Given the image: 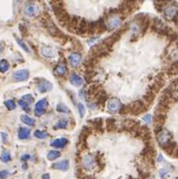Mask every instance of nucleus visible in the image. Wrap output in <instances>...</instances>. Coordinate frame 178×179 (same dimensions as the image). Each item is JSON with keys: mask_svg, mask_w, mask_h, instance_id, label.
<instances>
[{"mask_svg": "<svg viewBox=\"0 0 178 179\" xmlns=\"http://www.w3.org/2000/svg\"><path fill=\"white\" fill-rule=\"evenodd\" d=\"M121 23H122V15L120 14H114L111 15L106 21V27L107 30H113L118 28Z\"/></svg>", "mask_w": 178, "mask_h": 179, "instance_id": "7ed1b4c3", "label": "nucleus"}, {"mask_svg": "<svg viewBox=\"0 0 178 179\" xmlns=\"http://www.w3.org/2000/svg\"><path fill=\"white\" fill-rule=\"evenodd\" d=\"M42 179H50V174H43L42 175Z\"/></svg>", "mask_w": 178, "mask_h": 179, "instance_id": "4c0bfd02", "label": "nucleus"}, {"mask_svg": "<svg viewBox=\"0 0 178 179\" xmlns=\"http://www.w3.org/2000/svg\"><path fill=\"white\" fill-rule=\"evenodd\" d=\"M68 125V121L67 119H60L55 125V129H67Z\"/></svg>", "mask_w": 178, "mask_h": 179, "instance_id": "5701e85b", "label": "nucleus"}, {"mask_svg": "<svg viewBox=\"0 0 178 179\" xmlns=\"http://www.w3.org/2000/svg\"><path fill=\"white\" fill-rule=\"evenodd\" d=\"M13 79L16 82H23V81H26L29 76V72L26 70H19L17 72H15L13 74Z\"/></svg>", "mask_w": 178, "mask_h": 179, "instance_id": "9d476101", "label": "nucleus"}, {"mask_svg": "<svg viewBox=\"0 0 178 179\" xmlns=\"http://www.w3.org/2000/svg\"><path fill=\"white\" fill-rule=\"evenodd\" d=\"M56 111L59 112V113H71L70 109H68L67 106H64L63 104L58 105V107H56Z\"/></svg>", "mask_w": 178, "mask_h": 179, "instance_id": "a878e982", "label": "nucleus"}, {"mask_svg": "<svg viewBox=\"0 0 178 179\" xmlns=\"http://www.w3.org/2000/svg\"><path fill=\"white\" fill-rule=\"evenodd\" d=\"M24 14L28 17H35L39 14V7L34 2L27 3L24 7Z\"/></svg>", "mask_w": 178, "mask_h": 179, "instance_id": "39448f33", "label": "nucleus"}, {"mask_svg": "<svg viewBox=\"0 0 178 179\" xmlns=\"http://www.w3.org/2000/svg\"><path fill=\"white\" fill-rule=\"evenodd\" d=\"M150 179H154V177H152V178H150Z\"/></svg>", "mask_w": 178, "mask_h": 179, "instance_id": "a18cd8bd", "label": "nucleus"}, {"mask_svg": "<svg viewBox=\"0 0 178 179\" xmlns=\"http://www.w3.org/2000/svg\"><path fill=\"white\" fill-rule=\"evenodd\" d=\"M177 46H178V38H177Z\"/></svg>", "mask_w": 178, "mask_h": 179, "instance_id": "c03bdc74", "label": "nucleus"}, {"mask_svg": "<svg viewBox=\"0 0 178 179\" xmlns=\"http://www.w3.org/2000/svg\"><path fill=\"white\" fill-rule=\"evenodd\" d=\"M167 173H168V171H167L166 169H162V170L160 171V176L162 177L163 179H165V175H166Z\"/></svg>", "mask_w": 178, "mask_h": 179, "instance_id": "c9c22d12", "label": "nucleus"}, {"mask_svg": "<svg viewBox=\"0 0 178 179\" xmlns=\"http://www.w3.org/2000/svg\"><path fill=\"white\" fill-rule=\"evenodd\" d=\"M167 74L169 76H174V75H178V60H176L175 63H173L169 68L167 70Z\"/></svg>", "mask_w": 178, "mask_h": 179, "instance_id": "aec40b11", "label": "nucleus"}, {"mask_svg": "<svg viewBox=\"0 0 178 179\" xmlns=\"http://www.w3.org/2000/svg\"><path fill=\"white\" fill-rule=\"evenodd\" d=\"M79 97L82 100H87V91L86 90H80L79 92Z\"/></svg>", "mask_w": 178, "mask_h": 179, "instance_id": "473e14b6", "label": "nucleus"}, {"mask_svg": "<svg viewBox=\"0 0 178 179\" xmlns=\"http://www.w3.org/2000/svg\"><path fill=\"white\" fill-rule=\"evenodd\" d=\"M4 104H5L6 108L9 110V111H12V110H14V109L16 108V105H15L13 100H8V101H6Z\"/></svg>", "mask_w": 178, "mask_h": 179, "instance_id": "cd10ccee", "label": "nucleus"}, {"mask_svg": "<svg viewBox=\"0 0 178 179\" xmlns=\"http://www.w3.org/2000/svg\"><path fill=\"white\" fill-rule=\"evenodd\" d=\"M29 158H30L29 155H24L21 157V160H27V159H29Z\"/></svg>", "mask_w": 178, "mask_h": 179, "instance_id": "58836bf2", "label": "nucleus"}, {"mask_svg": "<svg viewBox=\"0 0 178 179\" xmlns=\"http://www.w3.org/2000/svg\"><path fill=\"white\" fill-rule=\"evenodd\" d=\"M174 84H178V79L174 81Z\"/></svg>", "mask_w": 178, "mask_h": 179, "instance_id": "a19ab883", "label": "nucleus"}, {"mask_svg": "<svg viewBox=\"0 0 178 179\" xmlns=\"http://www.w3.org/2000/svg\"><path fill=\"white\" fill-rule=\"evenodd\" d=\"M30 136V130L27 128H19L18 130V138L20 140H25Z\"/></svg>", "mask_w": 178, "mask_h": 179, "instance_id": "dca6fc26", "label": "nucleus"}, {"mask_svg": "<svg viewBox=\"0 0 178 179\" xmlns=\"http://www.w3.org/2000/svg\"><path fill=\"white\" fill-rule=\"evenodd\" d=\"M18 104H19V106L20 107H22V109L23 110H25V111H29V108H28V104L26 103V102H24L23 100H19L18 101Z\"/></svg>", "mask_w": 178, "mask_h": 179, "instance_id": "7c9ffc66", "label": "nucleus"}, {"mask_svg": "<svg viewBox=\"0 0 178 179\" xmlns=\"http://www.w3.org/2000/svg\"><path fill=\"white\" fill-rule=\"evenodd\" d=\"M0 160L3 161V162H8L11 160V155L9 152H4L2 153L1 157H0Z\"/></svg>", "mask_w": 178, "mask_h": 179, "instance_id": "c85d7f7f", "label": "nucleus"}, {"mask_svg": "<svg viewBox=\"0 0 178 179\" xmlns=\"http://www.w3.org/2000/svg\"><path fill=\"white\" fill-rule=\"evenodd\" d=\"M21 122L22 123H24L25 125H27V126H30V127H32V126L34 125V123H35V121L32 119V118H30V117H28L27 115H22L21 116Z\"/></svg>", "mask_w": 178, "mask_h": 179, "instance_id": "412c9836", "label": "nucleus"}, {"mask_svg": "<svg viewBox=\"0 0 178 179\" xmlns=\"http://www.w3.org/2000/svg\"><path fill=\"white\" fill-rule=\"evenodd\" d=\"M70 82L72 86L75 87H80L82 85L84 84V80L80 78L79 75H76V74H72L70 76Z\"/></svg>", "mask_w": 178, "mask_h": 179, "instance_id": "4468645a", "label": "nucleus"}, {"mask_svg": "<svg viewBox=\"0 0 178 179\" xmlns=\"http://www.w3.org/2000/svg\"><path fill=\"white\" fill-rule=\"evenodd\" d=\"M22 100H23L24 102H26L27 104H31V103H33V102H34L33 97H32L31 95H25V96H23V97H22Z\"/></svg>", "mask_w": 178, "mask_h": 179, "instance_id": "c756f323", "label": "nucleus"}, {"mask_svg": "<svg viewBox=\"0 0 178 179\" xmlns=\"http://www.w3.org/2000/svg\"><path fill=\"white\" fill-rule=\"evenodd\" d=\"M52 89V85L50 83V82H46V81H44V82L40 83L38 85V91L40 93H46V92H48L50 91Z\"/></svg>", "mask_w": 178, "mask_h": 179, "instance_id": "f3484780", "label": "nucleus"}, {"mask_svg": "<svg viewBox=\"0 0 178 179\" xmlns=\"http://www.w3.org/2000/svg\"><path fill=\"white\" fill-rule=\"evenodd\" d=\"M157 141H158L161 147L163 148L165 145H167L172 141V133L166 129H162L157 133Z\"/></svg>", "mask_w": 178, "mask_h": 179, "instance_id": "f03ea898", "label": "nucleus"}, {"mask_svg": "<svg viewBox=\"0 0 178 179\" xmlns=\"http://www.w3.org/2000/svg\"><path fill=\"white\" fill-rule=\"evenodd\" d=\"M143 120H144V122H146V123H151L152 116L151 115H145L143 117Z\"/></svg>", "mask_w": 178, "mask_h": 179, "instance_id": "f704fd0d", "label": "nucleus"}, {"mask_svg": "<svg viewBox=\"0 0 178 179\" xmlns=\"http://www.w3.org/2000/svg\"><path fill=\"white\" fill-rule=\"evenodd\" d=\"M67 143H68V140L67 138H59V139H55L52 141L50 145H51V147L59 149V148H63Z\"/></svg>", "mask_w": 178, "mask_h": 179, "instance_id": "ddd939ff", "label": "nucleus"}, {"mask_svg": "<svg viewBox=\"0 0 178 179\" xmlns=\"http://www.w3.org/2000/svg\"><path fill=\"white\" fill-rule=\"evenodd\" d=\"M70 167V164H68V160H62L59 162H55L51 165L52 169L56 170H62V171H66Z\"/></svg>", "mask_w": 178, "mask_h": 179, "instance_id": "9b49d317", "label": "nucleus"}, {"mask_svg": "<svg viewBox=\"0 0 178 179\" xmlns=\"http://www.w3.org/2000/svg\"><path fill=\"white\" fill-rule=\"evenodd\" d=\"M121 107H122V104L119 99H116V98H113L110 99L107 102V110L111 113H116L119 112Z\"/></svg>", "mask_w": 178, "mask_h": 179, "instance_id": "6e6552de", "label": "nucleus"}, {"mask_svg": "<svg viewBox=\"0 0 178 179\" xmlns=\"http://www.w3.org/2000/svg\"><path fill=\"white\" fill-rule=\"evenodd\" d=\"M154 99H155V93H153L152 91L149 90V91L144 95V101L143 102H145L146 105H150L153 103Z\"/></svg>", "mask_w": 178, "mask_h": 179, "instance_id": "a211bd4d", "label": "nucleus"}, {"mask_svg": "<svg viewBox=\"0 0 178 179\" xmlns=\"http://www.w3.org/2000/svg\"><path fill=\"white\" fill-rule=\"evenodd\" d=\"M78 109H79V112H80V117H84L85 116V113H86V109H85V106L83 104H79L78 105Z\"/></svg>", "mask_w": 178, "mask_h": 179, "instance_id": "2f4dec72", "label": "nucleus"}, {"mask_svg": "<svg viewBox=\"0 0 178 179\" xmlns=\"http://www.w3.org/2000/svg\"><path fill=\"white\" fill-rule=\"evenodd\" d=\"M14 37H15V39H16V41H17L18 46H21V47L23 48L24 50H25L26 52H28V54H29V52H30V50H29V48H28V46H26V44L24 43V42H23L22 40L20 39V38H18L17 36H14Z\"/></svg>", "mask_w": 178, "mask_h": 179, "instance_id": "bb28decb", "label": "nucleus"}, {"mask_svg": "<svg viewBox=\"0 0 178 179\" xmlns=\"http://www.w3.org/2000/svg\"><path fill=\"white\" fill-rule=\"evenodd\" d=\"M48 107V102L46 99H41L40 101H38L37 103L35 104V109H34V113L36 116H41L46 113V110Z\"/></svg>", "mask_w": 178, "mask_h": 179, "instance_id": "1a4fd4ad", "label": "nucleus"}, {"mask_svg": "<svg viewBox=\"0 0 178 179\" xmlns=\"http://www.w3.org/2000/svg\"><path fill=\"white\" fill-rule=\"evenodd\" d=\"M8 70H9V63L6 59H1L0 60V72H6Z\"/></svg>", "mask_w": 178, "mask_h": 179, "instance_id": "4be33fe9", "label": "nucleus"}, {"mask_svg": "<svg viewBox=\"0 0 178 179\" xmlns=\"http://www.w3.org/2000/svg\"><path fill=\"white\" fill-rule=\"evenodd\" d=\"M44 22V26L47 29V31L50 32V34L52 36H59L60 34V31L59 30V28L54 25V23L51 21L50 18H44L43 20Z\"/></svg>", "mask_w": 178, "mask_h": 179, "instance_id": "0eeeda50", "label": "nucleus"}, {"mask_svg": "<svg viewBox=\"0 0 178 179\" xmlns=\"http://www.w3.org/2000/svg\"><path fill=\"white\" fill-rule=\"evenodd\" d=\"M1 137H2L3 143H6V142H7V134L6 133H1Z\"/></svg>", "mask_w": 178, "mask_h": 179, "instance_id": "e433bc0d", "label": "nucleus"}, {"mask_svg": "<svg viewBox=\"0 0 178 179\" xmlns=\"http://www.w3.org/2000/svg\"><path fill=\"white\" fill-rule=\"evenodd\" d=\"M130 106V113L134 114V115H138L140 113H143L147 110V107H146V104L144 103L143 101H135L133 102V103Z\"/></svg>", "mask_w": 178, "mask_h": 179, "instance_id": "20e7f679", "label": "nucleus"}, {"mask_svg": "<svg viewBox=\"0 0 178 179\" xmlns=\"http://www.w3.org/2000/svg\"><path fill=\"white\" fill-rule=\"evenodd\" d=\"M80 60H82V55L78 54V52H74V54L70 55V56H68V62L72 67H78Z\"/></svg>", "mask_w": 178, "mask_h": 179, "instance_id": "f8f14e48", "label": "nucleus"}, {"mask_svg": "<svg viewBox=\"0 0 178 179\" xmlns=\"http://www.w3.org/2000/svg\"><path fill=\"white\" fill-rule=\"evenodd\" d=\"M175 154L178 156V147H177V150H176V153H175Z\"/></svg>", "mask_w": 178, "mask_h": 179, "instance_id": "79ce46f5", "label": "nucleus"}, {"mask_svg": "<svg viewBox=\"0 0 178 179\" xmlns=\"http://www.w3.org/2000/svg\"><path fill=\"white\" fill-rule=\"evenodd\" d=\"M15 1H16V2H21L22 0H15Z\"/></svg>", "mask_w": 178, "mask_h": 179, "instance_id": "37998d69", "label": "nucleus"}, {"mask_svg": "<svg viewBox=\"0 0 178 179\" xmlns=\"http://www.w3.org/2000/svg\"><path fill=\"white\" fill-rule=\"evenodd\" d=\"M60 156V153L59 151H55V150H51L47 153V159L50 161L55 160L56 158H59Z\"/></svg>", "mask_w": 178, "mask_h": 179, "instance_id": "b1692460", "label": "nucleus"}, {"mask_svg": "<svg viewBox=\"0 0 178 179\" xmlns=\"http://www.w3.org/2000/svg\"><path fill=\"white\" fill-rule=\"evenodd\" d=\"M40 54H41L44 58H47V59H51L55 55L54 50L50 46H42L41 50H40Z\"/></svg>", "mask_w": 178, "mask_h": 179, "instance_id": "2eb2a0df", "label": "nucleus"}, {"mask_svg": "<svg viewBox=\"0 0 178 179\" xmlns=\"http://www.w3.org/2000/svg\"><path fill=\"white\" fill-rule=\"evenodd\" d=\"M162 160H163V157L160 155V156L158 157V161H162Z\"/></svg>", "mask_w": 178, "mask_h": 179, "instance_id": "ea45409f", "label": "nucleus"}, {"mask_svg": "<svg viewBox=\"0 0 178 179\" xmlns=\"http://www.w3.org/2000/svg\"><path fill=\"white\" fill-rule=\"evenodd\" d=\"M54 74L56 76H66V74H67V68H66V66H64L63 63L58 64L56 68H55V70H54Z\"/></svg>", "mask_w": 178, "mask_h": 179, "instance_id": "6ab92c4d", "label": "nucleus"}, {"mask_svg": "<svg viewBox=\"0 0 178 179\" xmlns=\"http://www.w3.org/2000/svg\"><path fill=\"white\" fill-rule=\"evenodd\" d=\"M96 159L91 154H87L83 157V167L86 170H92L96 167Z\"/></svg>", "mask_w": 178, "mask_h": 179, "instance_id": "423d86ee", "label": "nucleus"}, {"mask_svg": "<svg viewBox=\"0 0 178 179\" xmlns=\"http://www.w3.org/2000/svg\"><path fill=\"white\" fill-rule=\"evenodd\" d=\"M8 173L6 170H3V171H0V179H6V177L8 176Z\"/></svg>", "mask_w": 178, "mask_h": 179, "instance_id": "72a5a7b5", "label": "nucleus"}, {"mask_svg": "<svg viewBox=\"0 0 178 179\" xmlns=\"http://www.w3.org/2000/svg\"><path fill=\"white\" fill-rule=\"evenodd\" d=\"M163 15L168 20H172L178 12V5L175 2H168L162 9Z\"/></svg>", "mask_w": 178, "mask_h": 179, "instance_id": "f257e3e1", "label": "nucleus"}, {"mask_svg": "<svg viewBox=\"0 0 178 179\" xmlns=\"http://www.w3.org/2000/svg\"><path fill=\"white\" fill-rule=\"evenodd\" d=\"M34 137H36L37 139H46L48 137V134L46 131H39V130H36L34 132Z\"/></svg>", "mask_w": 178, "mask_h": 179, "instance_id": "393cba45", "label": "nucleus"}]
</instances>
